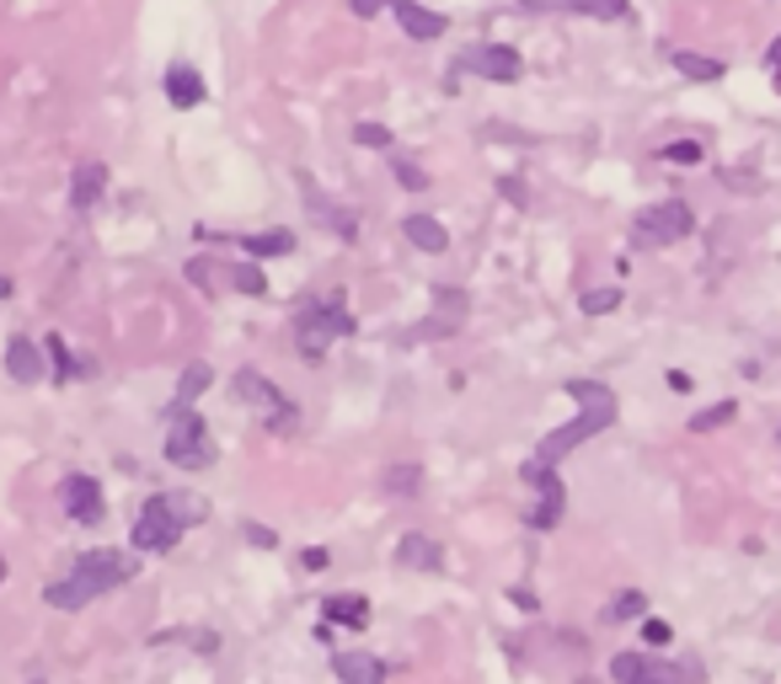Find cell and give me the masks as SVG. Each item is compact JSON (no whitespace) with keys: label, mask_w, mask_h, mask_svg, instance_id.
Segmentation results:
<instances>
[{"label":"cell","mask_w":781,"mask_h":684,"mask_svg":"<svg viewBox=\"0 0 781 684\" xmlns=\"http://www.w3.org/2000/svg\"><path fill=\"white\" fill-rule=\"evenodd\" d=\"M562 391L578 402V417L573 423H562V428H551L546 439L535 444V455L525 460V482L531 486L546 482V476H557V466L573 455L578 444H589L594 434H605V428L616 423V412H621L616 391H611V385H600V380H568Z\"/></svg>","instance_id":"obj_1"},{"label":"cell","mask_w":781,"mask_h":684,"mask_svg":"<svg viewBox=\"0 0 781 684\" xmlns=\"http://www.w3.org/2000/svg\"><path fill=\"white\" fill-rule=\"evenodd\" d=\"M129 578H140V551H134V546H129V551L97 546V551H81L65 578H54V583L43 588V599L54 604V609H81V604L102 599L108 588H124Z\"/></svg>","instance_id":"obj_2"},{"label":"cell","mask_w":781,"mask_h":684,"mask_svg":"<svg viewBox=\"0 0 781 684\" xmlns=\"http://www.w3.org/2000/svg\"><path fill=\"white\" fill-rule=\"evenodd\" d=\"M199 519H209V503L199 492H156V497L140 508L134 529H129V546H134L140 557H166Z\"/></svg>","instance_id":"obj_3"},{"label":"cell","mask_w":781,"mask_h":684,"mask_svg":"<svg viewBox=\"0 0 781 684\" xmlns=\"http://www.w3.org/2000/svg\"><path fill=\"white\" fill-rule=\"evenodd\" d=\"M166 460L171 466H182V471H204L209 460H214V439H209V423L193 412V406L171 402L166 406Z\"/></svg>","instance_id":"obj_4"},{"label":"cell","mask_w":781,"mask_h":684,"mask_svg":"<svg viewBox=\"0 0 781 684\" xmlns=\"http://www.w3.org/2000/svg\"><path fill=\"white\" fill-rule=\"evenodd\" d=\"M294 337H300V348H305L311 359H322L332 343L354 337V316H348L343 294H322V300H311V305L294 316Z\"/></svg>","instance_id":"obj_5"},{"label":"cell","mask_w":781,"mask_h":684,"mask_svg":"<svg viewBox=\"0 0 781 684\" xmlns=\"http://www.w3.org/2000/svg\"><path fill=\"white\" fill-rule=\"evenodd\" d=\"M691 231H696V209L685 199H663L632 220V242L637 246H674L685 242Z\"/></svg>","instance_id":"obj_6"},{"label":"cell","mask_w":781,"mask_h":684,"mask_svg":"<svg viewBox=\"0 0 781 684\" xmlns=\"http://www.w3.org/2000/svg\"><path fill=\"white\" fill-rule=\"evenodd\" d=\"M236 396L274 428V434H294V423H300V412H294V402H289L284 391L268 380V374H257V369H236Z\"/></svg>","instance_id":"obj_7"},{"label":"cell","mask_w":781,"mask_h":684,"mask_svg":"<svg viewBox=\"0 0 781 684\" xmlns=\"http://www.w3.org/2000/svg\"><path fill=\"white\" fill-rule=\"evenodd\" d=\"M611 680L616 684H685L691 669L663 663L654 652H616V658H611Z\"/></svg>","instance_id":"obj_8"},{"label":"cell","mask_w":781,"mask_h":684,"mask_svg":"<svg viewBox=\"0 0 781 684\" xmlns=\"http://www.w3.org/2000/svg\"><path fill=\"white\" fill-rule=\"evenodd\" d=\"M460 70H466V76H482V81L509 86V81L525 76V59H520V48H509V43H477V48H466Z\"/></svg>","instance_id":"obj_9"},{"label":"cell","mask_w":781,"mask_h":684,"mask_svg":"<svg viewBox=\"0 0 781 684\" xmlns=\"http://www.w3.org/2000/svg\"><path fill=\"white\" fill-rule=\"evenodd\" d=\"M59 503H65V514L81 524H102L108 519V503H102V486L91 482V476H65L59 482Z\"/></svg>","instance_id":"obj_10"},{"label":"cell","mask_w":781,"mask_h":684,"mask_svg":"<svg viewBox=\"0 0 781 684\" xmlns=\"http://www.w3.org/2000/svg\"><path fill=\"white\" fill-rule=\"evenodd\" d=\"M525 11H562V16H594V22H621L632 0H520Z\"/></svg>","instance_id":"obj_11"},{"label":"cell","mask_w":781,"mask_h":684,"mask_svg":"<svg viewBox=\"0 0 781 684\" xmlns=\"http://www.w3.org/2000/svg\"><path fill=\"white\" fill-rule=\"evenodd\" d=\"M300 193H305V203H311L316 225H327V231H337L343 242H354V236H359V220H354L348 209H337V203H332L327 193H322V188H316V182L305 177V171H300Z\"/></svg>","instance_id":"obj_12"},{"label":"cell","mask_w":781,"mask_h":684,"mask_svg":"<svg viewBox=\"0 0 781 684\" xmlns=\"http://www.w3.org/2000/svg\"><path fill=\"white\" fill-rule=\"evenodd\" d=\"M391 11H397V22H402V33L417 43H434V38H445V16L439 11H428V5H417V0H391Z\"/></svg>","instance_id":"obj_13"},{"label":"cell","mask_w":781,"mask_h":684,"mask_svg":"<svg viewBox=\"0 0 781 684\" xmlns=\"http://www.w3.org/2000/svg\"><path fill=\"white\" fill-rule=\"evenodd\" d=\"M161 91H166V102L171 108H199L204 102V76L193 70V65H166V76H161Z\"/></svg>","instance_id":"obj_14"},{"label":"cell","mask_w":781,"mask_h":684,"mask_svg":"<svg viewBox=\"0 0 781 684\" xmlns=\"http://www.w3.org/2000/svg\"><path fill=\"white\" fill-rule=\"evenodd\" d=\"M5 374H11L16 385H38L43 380V354L33 337H11V343H5Z\"/></svg>","instance_id":"obj_15"},{"label":"cell","mask_w":781,"mask_h":684,"mask_svg":"<svg viewBox=\"0 0 781 684\" xmlns=\"http://www.w3.org/2000/svg\"><path fill=\"white\" fill-rule=\"evenodd\" d=\"M332 674H337V684H386V663L375 652H337Z\"/></svg>","instance_id":"obj_16"},{"label":"cell","mask_w":781,"mask_h":684,"mask_svg":"<svg viewBox=\"0 0 781 684\" xmlns=\"http://www.w3.org/2000/svg\"><path fill=\"white\" fill-rule=\"evenodd\" d=\"M397 557H402V567H412V572H439V567H445V546L412 529V535H402Z\"/></svg>","instance_id":"obj_17"},{"label":"cell","mask_w":781,"mask_h":684,"mask_svg":"<svg viewBox=\"0 0 781 684\" xmlns=\"http://www.w3.org/2000/svg\"><path fill=\"white\" fill-rule=\"evenodd\" d=\"M669 65H674L685 81H696V86H712V81H723V76H728V65H723V59H712V54H691V48H674V54H669Z\"/></svg>","instance_id":"obj_18"},{"label":"cell","mask_w":781,"mask_h":684,"mask_svg":"<svg viewBox=\"0 0 781 684\" xmlns=\"http://www.w3.org/2000/svg\"><path fill=\"white\" fill-rule=\"evenodd\" d=\"M535 492H540V503H535V514H531V529H557V524H562V508H568L562 482L546 476V482H535Z\"/></svg>","instance_id":"obj_19"},{"label":"cell","mask_w":781,"mask_h":684,"mask_svg":"<svg viewBox=\"0 0 781 684\" xmlns=\"http://www.w3.org/2000/svg\"><path fill=\"white\" fill-rule=\"evenodd\" d=\"M402 236H408L417 251H445V246H450V231H445L434 214H408V220H402Z\"/></svg>","instance_id":"obj_20"},{"label":"cell","mask_w":781,"mask_h":684,"mask_svg":"<svg viewBox=\"0 0 781 684\" xmlns=\"http://www.w3.org/2000/svg\"><path fill=\"white\" fill-rule=\"evenodd\" d=\"M322 615H327L332 626H348V631H365L370 626V604L359 599V594H332L322 604Z\"/></svg>","instance_id":"obj_21"},{"label":"cell","mask_w":781,"mask_h":684,"mask_svg":"<svg viewBox=\"0 0 781 684\" xmlns=\"http://www.w3.org/2000/svg\"><path fill=\"white\" fill-rule=\"evenodd\" d=\"M102 188H108V166L102 161L76 166V177H70V203H76V209H91V203L102 199Z\"/></svg>","instance_id":"obj_22"},{"label":"cell","mask_w":781,"mask_h":684,"mask_svg":"<svg viewBox=\"0 0 781 684\" xmlns=\"http://www.w3.org/2000/svg\"><path fill=\"white\" fill-rule=\"evenodd\" d=\"M734 417H739V402H712V406H701L685 428H691V434H717V428H728Z\"/></svg>","instance_id":"obj_23"},{"label":"cell","mask_w":781,"mask_h":684,"mask_svg":"<svg viewBox=\"0 0 781 684\" xmlns=\"http://www.w3.org/2000/svg\"><path fill=\"white\" fill-rule=\"evenodd\" d=\"M242 251H247V257H284V251H294V236H289V231H263V236H242Z\"/></svg>","instance_id":"obj_24"},{"label":"cell","mask_w":781,"mask_h":684,"mask_svg":"<svg viewBox=\"0 0 781 684\" xmlns=\"http://www.w3.org/2000/svg\"><path fill=\"white\" fill-rule=\"evenodd\" d=\"M643 609H648V594H643V588H621L616 599L605 604V620H611V626H621V620H637Z\"/></svg>","instance_id":"obj_25"},{"label":"cell","mask_w":781,"mask_h":684,"mask_svg":"<svg viewBox=\"0 0 781 684\" xmlns=\"http://www.w3.org/2000/svg\"><path fill=\"white\" fill-rule=\"evenodd\" d=\"M658 156H663L669 166H701L706 161V145H701V139H669Z\"/></svg>","instance_id":"obj_26"},{"label":"cell","mask_w":781,"mask_h":684,"mask_svg":"<svg viewBox=\"0 0 781 684\" xmlns=\"http://www.w3.org/2000/svg\"><path fill=\"white\" fill-rule=\"evenodd\" d=\"M204 385H209V363H188V369H182V385H177V402L193 406L204 396Z\"/></svg>","instance_id":"obj_27"},{"label":"cell","mask_w":781,"mask_h":684,"mask_svg":"<svg viewBox=\"0 0 781 684\" xmlns=\"http://www.w3.org/2000/svg\"><path fill=\"white\" fill-rule=\"evenodd\" d=\"M225 279H231V289H242V294H268V279H263L257 262H236Z\"/></svg>","instance_id":"obj_28"},{"label":"cell","mask_w":781,"mask_h":684,"mask_svg":"<svg viewBox=\"0 0 781 684\" xmlns=\"http://www.w3.org/2000/svg\"><path fill=\"white\" fill-rule=\"evenodd\" d=\"M621 311V289H589L583 294V316H611Z\"/></svg>","instance_id":"obj_29"},{"label":"cell","mask_w":781,"mask_h":684,"mask_svg":"<svg viewBox=\"0 0 781 684\" xmlns=\"http://www.w3.org/2000/svg\"><path fill=\"white\" fill-rule=\"evenodd\" d=\"M43 348L54 354V380L65 385V380L76 374V359H70V348H65V337H43Z\"/></svg>","instance_id":"obj_30"},{"label":"cell","mask_w":781,"mask_h":684,"mask_svg":"<svg viewBox=\"0 0 781 684\" xmlns=\"http://www.w3.org/2000/svg\"><path fill=\"white\" fill-rule=\"evenodd\" d=\"M354 139H359L365 150H386V145H391V128H386V123H359Z\"/></svg>","instance_id":"obj_31"},{"label":"cell","mask_w":781,"mask_h":684,"mask_svg":"<svg viewBox=\"0 0 781 684\" xmlns=\"http://www.w3.org/2000/svg\"><path fill=\"white\" fill-rule=\"evenodd\" d=\"M417 482H423L417 466H397V471L386 476V492H417Z\"/></svg>","instance_id":"obj_32"},{"label":"cell","mask_w":781,"mask_h":684,"mask_svg":"<svg viewBox=\"0 0 781 684\" xmlns=\"http://www.w3.org/2000/svg\"><path fill=\"white\" fill-rule=\"evenodd\" d=\"M643 642L654 647V652H663V647L674 642V631H669V620H643Z\"/></svg>","instance_id":"obj_33"},{"label":"cell","mask_w":781,"mask_h":684,"mask_svg":"<svg viewBox=\"0 0 781 684\" xmlns=\"http://www.w3.org/2000/svg\"><path fill=\"white\" fill-rule=\"evenodd\" d=\"M188 283L214 289V283H220V268H214V262H204V257H193V262H188Z\"/></svg>","instance_id":"obj_34"},{"label":"cell","mask_w":781,"mask_h":684,"mask_svg":"<svg viewBox=\"0 0 781 684\" xmlns=\"http://www.w3.org/2000/svg\"><path fill=\"white\" fill-rule=\"evenodd\" d=\"M397 182H402L408 193H423V188H428V177H423L412 161H397Z\"/></svg>","instance_id":"obj_35"},{"label":"cell","mask_w":781,"mask_h":684,"mask_svg":"<svg viewBox=\"0 0 781 684\" xmlns=\"http://www.w3.org/2000/svg\"><path fill=\"white\" fill-rule=\"evenodd\" d=\"M663 385H669L674 396H691V391H696V380H691L685 369H669V374H663Z\"/></svg>","instance_id":"obj_36"},{"label":"cell","mask_w":781,"mask_h":684,"mask_svg":"<svg viewBox=\"0 0 781 684\" xmlns=\"http://www.w3.org/2000/svg\"><path fill=\"white\" fill-rule=\"evenodd\" d=\"M386 5H391V0H348V11H354L359 22H370V16H380Z\"/></svg>","instance_id":"obj_37"},{"label":"cell","mask_w":781,"mask_h":684,"mask_svg":"<svg viewBox=\"0 0 781 684\" xmlns=\"http://www.w3.org/2000/svg\"><path fill=\"white\" fill-rule=\"evenodd\" d=\"M766 65H771V76H777V91H781V33L771 38V48H766Z\"/></svg>","instance_id":"obj_38"},{"label":"cell","mask_w":781,"mask_h":684,"mask_svg":"<svg viewBox=\"0 0 781 684\" xmlns=\"http://www.w3.org/2000/svg\"><path fill=\"white\" fill-rule=\"evenodd\" d=\"M247 540H257V546H274V529H263V524H247Z\"/></svg>","instance_id":"obj_39"},{"label":"cell","mask_w":781,"mask_h":684,"mask_svg":"<svg viewBox=\"0 0 781 684\" xmlns=\"http://www.w3.org/2000/svg\"><path fill=\"white\" fill-rule=\"evenodd\" d=\"M305 567H311V572H322V567H327V551H322V546H311V551H305Z\"/></svg>","instance_id":"obj_40"},{"label":"cell","mask_w":781,"mask_h":684,"mask_svg":"<svg viewBox=\"0 0 781 684\" xmlns=\"http://www.w3.org/2000/svg\"><path fill=\"white\" fill-rule=\"evenodd\" d=\"M0 300H11V279H0Z\"/></svg>","instance_id":"obj_41"},{"label":"cell","mask_w":781,"mask_h":684,"mask_svg":"<svg viewBox=\"0 0 781 684\" xmlns=\"http://www.w3.org/2000/svg\"><path fill=\"white\" fill-rule=\"evenodd\" d=\"M0 583H5V557H0Z\"/></svg>","instance_id":"obj_42"},{"label":"cell","mask_w":781,"mask_h":684,"mask_svg":"<svg viewBox=\"0 0 781 684\" xmlns=\"http://www.w3.org/2000/svg\"><path fill=\"white\" fill-rule=\"evenodd\" d=\"M33 684H43V680H33Z\"/></svg>","instance_id":"obj_43"}]
</instances>
